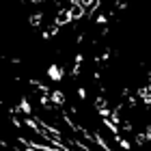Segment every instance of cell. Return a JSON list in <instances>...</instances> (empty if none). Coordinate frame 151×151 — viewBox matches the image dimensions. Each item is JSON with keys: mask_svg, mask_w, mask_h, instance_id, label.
<instances>
[{"mask_svg": "<svg viewBox=\"0 0 151 151\" xmlns=\"http://www.w3.org/2000/svg\"><path fill=\"white\" fill-rule=\"evenodd\" d=\"M95 108H97V112H99V110H106V108H108V104H106V97H104V95H99V97L95 99Z\"/></svg>", "mask_w": 151, "mask_h": 151, "instance_id": "7", "label": "cell"}, {"mask_svg": "<svg viewBox=\"0 0 151 151\" xmlns=\"http://www.w3.org/2000/svg\"><path fill=\"white\" fill-rule=\"evenodd\" d=\"M114 140H116V142H119V145H121V149H125V151H129V149H132V145H129V142H127L125 138H121L119 134L114 136Z\"/></svg>", "mask_w": 151, "mask_h": 151, "instance_id": "9", "label": "cell"}, {"mask_svg": "<svg viewBox=\"0 0 151 151\" xmlns=\"http://www.w3.org/2000/svg\"><path fill=\"white\" fill-rule=\"evenodd\" d=\"M50 99L54 101V106H65V93L63 91H52Z\"/></svg>", "mask_w": 151, "mask_h": 151, "instance_id": "4", "label": "cell"}, {"mask_svg": "<svg viewBox=\"0 0 151 151\" xmlns=\"http://www.w3.org/2000/svg\"><path fill=\"white\" fill-rule=\"evenodd\" d=\"M19 108H22V110H24L26 114H32V106H30V101L26 99V97L19 99Z\"/></svg>", "mask_w": 151, "mask_h": 151, "instance_id": "6", "label": "cell"}, {"mask_svg": "<svg viewBox=\"0 0 151 151\" xmlns=\"http://www.w3.org/2000/svg\"><path fill=\"white\" fill-rule=\"evenodd\" d=\"M138 97L145 101L147 106H151V91H149L147 86H140V88H138Z\"/></svg>", "mask_w": 151, "mask_h": 151, "instance_id": "5", "label": "cell"}, {"mask_svg": "<svg viewBox=\"0 0 151 151\" xmlns=\"http://www.w3.org/2000/svg\"><path fill=\"white\" fill-rule=\"evenodd\" d=\"M78 97H80V99H86V91H84L82 86L78 88Z\"/></svg>", "mask_w": 151, "mask_h": 151, "instance_id": "10", "label": "cell"}, {"mask_svg": "<svg viewBox=\"0 0 151 151\" xmlns=\"http://www.w3.org/2000/svg\"><path fill=\"white\" fill-rule=\"evenodd\" d=\"M69 22H71L69 11H67V9H60L58 15H56V22H54V26H58V28H60V26H65V24H69Z\"/></svg>", "mask_w": 151, "mask_h": 151, "instance_id": "2", "label": "cell"}, {"mask_svg": "<svg viewBox=\"0 0 151 151\" xmlns=\"http://www.w3.org/2000/svg\"><path fill=\"white\" fill-rule=\"evenodd\" d=\"M47 76H50L52 82H60V80H63V69L56 67V65H50V67H47Z\"/></svg>", "mask_w": 151, "mask_h": 151, "instance_id": "3", "label": "cell"}, {"mask_svg": "<svg viewBox=\"0 0 151 151\" xmlns=\"http://www.w3.org/2000/svg\"><path fill=\"white\" fill-rule=\"evenodd\" d=\"M41 22H43V15H41V13H32L30 15V26H41Z\"/></svg>", "mask_w": 151, "mask_h": 151, "instance_id": "8", "label": "cell"}, {"mask_svg": "<svg viewBox=\"0 0 151 151\" xmlns=\"http://www.w3.org/2000/svg\"><path fill=\"white\" fill-rule=\"evenodd\" d=\"M97 24H106V15H99L97 17Z\"/></svg>", "mask_w": 151, "mask_h": 151, "instance_id": "11", "label": "cell"}, {"mask_svg": "<svg viewBox=\"0 0 151 151\" xmlns=\"http://www.w3.org/2000/svg\"><path fill=\"white\" fill-rule=\"evenodd\" d=\"M67 11H69V17H71V19H80V17H82V15L86 13L80 0H76V2L71 4V9H67Z\"/></svg>", "mask_w": 151, "mask_h": 151, "instance_id": "1", "label": "cell"}]
</instances>
